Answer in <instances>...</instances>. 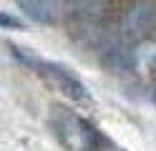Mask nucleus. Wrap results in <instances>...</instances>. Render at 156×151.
<instances>
[{
    "label": "nucleus",
    "instance_id": "nucleus-8",
    "mask_svg": "<svg viewBox=\"0 0 156 151\" xmlns=\"http://www.w3.org/2000/svg\"><path fill=\"white\" fill-rule=\"evenodd\" d=\"M101 151H123V149H119V146H113L108 138H103V146H101Z\"/></svg>",
    "mask_w": 156,
    "mask_h": 151
},
{
    "label": "nucleus",
    "instance_id": "nucleus-6",
    "mask_svg": "<svg viewBox=\"0 0 156 151\" xmlns=\"http://www.w3.org/2000/svg\"><path fill=\"white\" fill-rule=\"evenodd\" d=\"M106 8V0H71V13L81 18H96Z\"/></svg>",
    "mask_w": 156,
    "mask_h": 151
},
{
    "label": "nucleus",
    "instance_id": "nucleus-3",
    "mask_svg": "<svg viewBox=\"0 0 156 151\" xmlns=\"http://www.w3.org/2000/svg\"><path fill=\"white\" fill-rule=\"evenodd\" d=\"M156 28V0H133L121 18L123 38H141Z\"/></svg>",
    "mask_w": 156,
    "mask_h": 151
},
{
    "label": "nucleus",
    "instance_id": "nucleus-1",
    "mask_svg": "<svg viewBox=\"0 0 156 151\" xmlns=\"http://www.w3.org/2000/svg\"><path fill=\"white\" fill-rule=\"evenodd\" d=\"M51 128L68 151H101L103 136L76 111L55 106L51 113Z\"/></svg>",
    "mask_w": 156,
    "mask_h": 151
},
{
    "label": "nucleus",
    "instance_id": "nucleus-9",
    "mask_svg": "<svg viewBox=\"0 0 156 151\" xmlns=\"http://www.w3.org/2000/svg\"><path fill=\"white\" fill-rule=\"evenodd\" d=\"M154 101H156V91H154Z\"/></svg>",
    "mask_w": 156,
    "mask_h": 151
},
{
    "label": "nucleus",
    "instance_id": "nucleus-2",
    "mask_svg": "<svg viewBox=\"0 0 156 151\" xmlns=\"http://www.w3.org/2000/svg\"><path fill=\"white\" fill-rule=\"evenodd\" d=\"M10 48H13V56L20 60V63L30 66L38 76H43L48 83L55 86L63 96H68L71 101H76V103H81V106L91 103L88 88H86L81 81H78V78L71 73V70L66 68V66L53 63V60H45V58H35V56H30V53H25V48H15V45H10Z\"/></svg>",
    "mask_w": 156,
    "mask_h": 151
},
{
    "label": "nucleus",
    "instance_id": "nucleus-4",
    "mask_svg": "<svg viewBox=\"0 0 156 151\" xmlns=\"http://www.w3.org/2000/svg\"><path fill=\"white\" fill-rule=\"evenodd\" d=\"M15 3L30 20L43 25H53L71 13V0H15Z\"/></svg>",
    "mask_w": 156,
    "mask_h": 151
},
{
    "label": "nucleus",
    "instance_id": "nucleus-7",
    "mask_svg": "<svg viewBox=\"0 0 156 151\" xmlns=\"http://www.w3.org/2000/svg\"><path fill=\"white\" fill-rule=\"evenodd\" d=\"M13 25H15V28H23V25H20V20H13L8 13H3V28H13Z\"/></svg>",
    "mask_w": 156,
    "mask_h": 151
},
{
    "label": "nucleus",
    "instance_id": "nucleus-5",
    "mask_svg": "<svg viewBox=\"0 0 156 151\" xmlns=\"http://www.w3.org/2000/svg\"><path fill=\"white\" fill-rule=\"evenodd\" d=\"M131 66L139 70H154L156 68V40H141L131 50Z\"/></svg>",
    "mask_w": 156,
    "mask_h": 151
}]
</instances>
